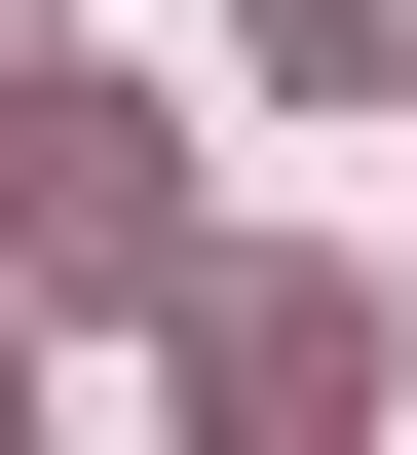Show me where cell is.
Instances as JSON below:
<instances>
[{
	"label": "cell",
	"mask_w": 417,
	"mask_h": 455,
	"mask_svg": "<svg viewBox=\"0 0 417 455\" xmlns=\"http://www.w3.org/2000/svg\"><path fill=\"white\" fill-rule=\"evenodd\" d=\"M0 228H38V266H152V114L38 76V114H0Z\"/></svg>",
	"instance_id": "cell-1"
},
{
	"label": "cell",
	"mask_w": 417,
	"mask_h": 455,
	"mask_svg": "<svg viewBox=\"0 0 417 455\" xmlns=\"http://www.w3.org/2000/svg\"><path fill=\"white\" fill-rule=\"evenodd\" d=\"M266 76H341V114H380V76H417V0H266Z\"/></svg>",
	"instance_id": "cell-2"
}]
</instances>
